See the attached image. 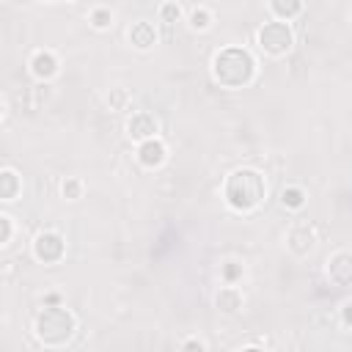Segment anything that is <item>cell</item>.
I'll use <instances>...</instances> for the list:
<instances>
[{
    "label": "cell",
    "mask_w": 352,
    "mask_h": 352,
    "mask_svg": "<svg viewBox=\"0 0 352 352\" xmlns=\"http://www.w3.org/2000/svg\"><path fill=\"white\" fill-rule=\"evenodd\" d=\"M212 74L223 88H245L256 77V60L245 47H226L212 58Z\"/></svg>",
    "instance_id": "6da1fadb"
},
{
    "label": "cell",
    "mask_w": 352,
    "mask_h": 352,
    "mask_svg": "<svg viewBox=\"0 0 352 352\" xmlns=\"http://www.w3.org/2000/svg\"><path fill=\"white\" fill-rule=\"evenodd\" d=\"M267 195V184L264 176L258 170L250 168H239L226 179V201L236 209V212H250L256 209Z\"/></svg>",
    "instance_id": "7a4b0ae2"
},
{
    "label": "cell",
    "mask_w": 352,
    "mask_h": 352,
    "mask_svg": "<svg viewBox=\"0 0 352 352\" xmlns=\"http://www.w3.org/2000/svg\"><path fill=\"white\" fill-rule=\"evenodd\" d=\"M36 338L47 346H63L74 336V316L60 305H47L36 316Z\"/></svg>",
    "instance_id": "3957f363"
},
{
    "label": "cell",
    "mask_w": 352,
    "mask_h": 352,
    "mask_svg": "<svg viewBox=\"0 0 352 352\" xmlns=\"http://www.w3.org/2000/svg\"><path fill=\"white\" fill-rule=\"evenodd\" d=\"M256 41H258V47H261L267 55L280 58V55H286V52L292 50V44H294V33H292V28H289L286 22L272 19V22H264V25L258 28Z\"/></svg>",
    "instance_id": "277c9868"
},
{
    "label": "cell",
    "mask_w": 352,
    "mask_h": 352,
    "mask_svg": "<svg viewBox=\"0 0 352 352\" xmlns=\"http://www.w3.org/2000/svg\"><path fill=\"white\" fill-rule=\"evenodd\" d=\"M63 250H66L63 236L55 234V231H41V234L33 239V256H36L38 261H44V264L60 261V258H63Z\"/></svg>",
    "instance_id": "5b68a950"
},
{
    "label": "cell",
    "mask_w": 352,
    "mask_h": 352,
    "mask_svg": "<svg viewBox=\"0 0 352 352\" xmlns=\"http://www.w3.org/2000/svg\"><path fill=\"white\" fill-rule=\"evenodd\" d=\"M126 132H129V138H132V140H140V143H146V140H154V138H157V132H160V124H157V118H154L151 113L140 110V113H135V116L129 118V124H126Z\"/></svg>",
    "instance_id": "8992f818"
},
{
    "label": "cell",
    "mask_w": 352,
    "mask_h": 352,
    "mask_svg": "<svg viewBox=\"0 0 352 352\" xmlns=\"http://www.w3.org/2000/svg\"><path fill=\"white\" fill-rule=\"evenodd\" d=\"M327 278L336 286H352V253L341 250L327 258Z\"/></svg>",
    "instance_id": "52a82bcc"
},
{
    "label": "cell",
    "mask_w": 352,
    "mask_h": 352,
    "mask_svg": "<svg viewBox=\"0 0 352 352\" xmlns=\"http://www.w3.org/2000/svg\"><path fill=\"white\" fill-rule=\"evenodd\" d=\"M30 72L33 77L38 80H50L58 74V58L50 52V50H38L33 58H30Z\"/></svg>",
    "instance_id": "ba28073f"
},
{
    "label": "cell",
    "mask_w": 352,
    "mask_h": 352,
    "mask_svg": "<svg viewBox=\"0 0 352 352\" xmlns=\"http://www.w3.org/2000/svg\"><path fill=\"white\" fill-rule=\"evenodd\" d=\"M129 41H132V47L135 50H151L154 44H157V30H154V25L151 22H132V28H129Z\"/></svg>",
    "instance_id": "9c48e42d"
},
{
    "label": "cell",
    "mask_w": 352,
    "mask_h": 352,
    "mask_svg": "<svg viewBox=\"0 0 352 352\" xmlns=\"http://www.w3.org/2000/svg\"><path fill=\"white\" fill-rule=\"evenodd\" d=\"M138 160L146 165V168H160L162 162H165V146H162V140H146V143H140V148H138Z\"/></svg>",
    "instance_id": "30bf717a"
},
{
    "label": "cell",
    "mask_w": 352,
    "mask_h": 352,
    "mask_svg": "<svg viewBox=\"0 0 352 352\" xmlns=\"http://www.w3.org/2000/svg\"><path fill=\"white\" fill-rule=\"evenodd\" d=\"M314 245H316V242H314V231H311L308 226H297V228L289 231V248H292L297 256L311 253Z\"/></svg>",
    "instance_id": "8fae6325"
},
{
    "label": "cell",
    "mask_w": 352,
    "mask_h": 352,
    "mask_svg": "<svg viewBox=\"0 0 352 352\" xmlns=\"http://www.w3.org/2000/svg\"><path fill=\"white\" fill-rule=\"evenodd\" d=\"M214 305H217L223 314H236V311L242 308V294H239V289L223 286V289L217 292V297H214Z\"/></svg>",
    "instance_id": "7c38bea8"
},
{
    "label": "cell",
    "mask_w": 352,
    "mask_h": 352,
    "mask_svg": "<svg viewBox=\"0 0 352 352\" xmlns=\"http://www.w3.org/2000/svg\"><path fill=\"white\" fill-rule=\"evenodd\" d=\"M19 190H22V179L16 176V170H11V168L0 170V198L14 201L19 195Z\"/></svg>",
    "instance_id": "4fadbf2b"
},
{
    "label": "cell",
    "mask_w": 352,
    "mask_h": 352,
    "mask_svg": "<svg viewBox=\"0 0 352 352\" xmlns=\"http://www.w3.org/2000/svg\"><path fill=\"white\" fill-rule=\"evenodd\" d=\"M270 11L278 16V22H289L292 16H297L302 11V3H297V0H292V3L275 0V3H270Z\"/></svg>",
    "instance_id": "5bb4252c"
},
{
    "label": "cell",
    "mask_w": 352,
    "mask_h": 352,
    "mask_svg": "<svg viewBox=\"0 0 352 352\" xmlns=\"http://www.w3.org/2000/svg\"><path fill=\"white\" fill-rule=\"evenodd\" d=\"M212 25V11L206 6H195L190 8V28L192 30H206Z\"/></svg>",
    "instance_id": "9a60e30c"
},
{
    "label": "cell",
    "mask_w": 352,
    "mask_h": 352,
    "mask_svg": "<svg viewBox=\"0 0 352 352\" xmlns=\"http://www.w3.org/2000/svg\"><path fill=\"white\" fill-rule=\"evenodd\" d=\"M280 204H283L286 209H300V206L305 204V192H302L300 187H283V190H280Z\"/></svg>",
    "instance_id": "2e32d148"
},
{
    "label": "cell",
    "mask_w": 352,
    "mask_h": 352,
    "mask_svg": "<svg viewBox=\"0 0 352 352\" xmlns=\"http://www.w3.org/2000/svg\"><path fill=\"white\" fill-rule=\"evenodd\" d=\"M91 25H94L96 30L110 28V25H113V14H110V8H94V11H91Z\"/></svg>",
    "instance_id": "e0dca14e"
},
{
    "label": "cell",
    "mask_w": 352,
    "mask_h": 352,
    "mask_svg": "<svg viewBox=\"0 0 352 352\" xmlns=\"http://www.w3.org/2000/svg\"><path fill=\"white\" fill-rule=\"evenodd\" d=\"M179 16H182V6L179 3H162L160 6V19L162 22L173 25V22H179Z\"/></svg>",
    "instance_id": "ac0fdd59"
},
{
    "label": "cell",
    "mask_w": 352,
    "mask_h": 352,
    "mask_svg": "<svg viewBox=\"0 0 352 352\" xmlns=\"http://www.w3.org/2000/svg\"><path fill=\"white\" fill-rule=\"evenodd\" d=\"M60 190H63V195H66L69 201H74V198H80V192H82V184H80L77 179H66Z\"/></svg>",
    "instance_id": "d6986e66"
},
{
    "label": "cell",
    "mask_w": 352,
    "mask_h": 352,
    "mask_svg": "<svg viewBox=\"0 0 352 352\" xmlns=\"http://www.w3.org/2000/svg\"><path fill=\"white\" fill-rule=\"evenodd\" d=\"M8 242H11V217L0 214V245H8Z\"/></svg>",
    "instance_id": "ffe728a7"
},
{
    "label": "cell",
    "mask_w": 352,
    "mask_h": 352,
    "mask_svg": "<svg viewBox=\"0 0 352 352\" xmlns=\"http://www.w3.org/2000/svg\"><path fill=\"white\" fill-rule=\"evenodd\" d=\"M182 352H206V346H204L198 338H190V341L182 344Z\"/></svg>",
    "instance_id": "44dd1931"
},
{
    "label": "cell",
    "mask_w": 352,
    "mask_h": 352,
    "mask_svg": "<svg viewBox=\"0 0 352 352\" xmlns=\"http://www.w3.org/2000/svg\"><path fill=\"white\" fill-rule=\"evenodd\" d=\"M223 275H226V280H236V278L242 275V267H236V264H228V267L223 270Z\"/></svg>",
    "instance_id": "7402d4cb"
},
{
    "label": "cell",
    "mask_w": 352,
    "mask_h": 352,
    "mask_svg": "<svg viewBox=\"0 0 352 352\" xmlns=\"http://www.w3.org/2000/svg\"><path fill=\"white\" fill-rule=\"evenodd\" d=\"M344 322H346V324H352V302H346V305H344Z\"/></svg>",
    "instance_id": "603a6c76"
},
{
    "label": "cell",
    "mask_w": 352,
    "mask_h": 352,
    "mask_svg": "<svg viewBox=\"0 0 352 352\" xmlns=\"http://www.w3.org/2000/svg\"><path fill=\"white\" fill-rule=\"evenodd\" d=\"M58 302H60V297H58V294H50V297H47V305H58Z\"/></svg>",
    "instance_id": "cb8c5ba5"
},
{
    "label": "cell",
    "mask_w": 352,
    "mask_h": 352,
    "mask_svg": "<svg viewBox=\"0 0 352 352\" xmlns=\"http://www.w3.org/2000/svg\"><path fill=\"white\" fill-rule=\"evenodd\" d=\"M239 352H264L261 346H245V349H239Z\"/></svg>",
    "instance_id": "d4e9b609"
}]
</instances>
